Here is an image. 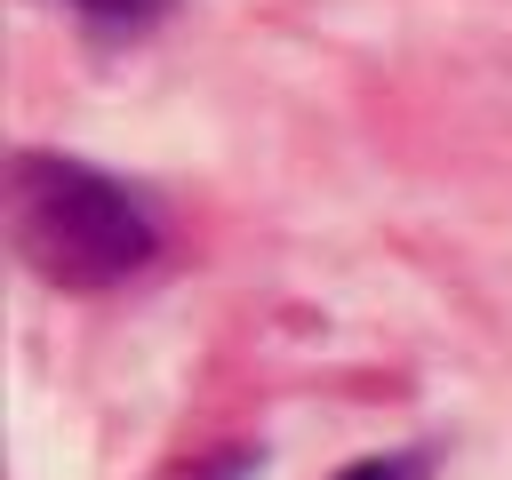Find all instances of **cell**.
<instances>
[{
  "label": "cell",
  "instance_id": "1",
  "mask_svg": "<svg viewBox=\"0 0 512 480\" xmlns=\"http://www.w3.org/2000/svg\"><path fill=\"white\" fill-rule=\"evenodd\" d=\"M8 240L48 288L104 296L160 256V208L96 160L16 152L8 160Z\"/></svg>",
  "mask_w": 512,
  "mask_h": 480
},
{
  "label": "cell",
  "instance_id": "2",
  "mask_svg": "<svg viewBox=\"0 0 512 480\" xmlns=\"http://www.w3.org/2000/svg\"><path fill=\"white\" fill-rule=\"evenodd\" d=\"M72 16H88L96 32H144V24H160L176 0H64Z\"/></svg>",
  "mask_w": 512,
  "mask_h": 480
},
{
  "label": "cell",
  "instance_id": "3",
  "mask_svg": "<svg viewBox=\"0 0 512 480\" xmlns=\"http://www.w3.org/2000/svg\"><path fill=\"white\" fill-rule=\"evenodd\" d=\"M264 464V448H216V456H192V464H168L152 480H248Z\"/></svg>",
  "mask_w": 512,
  "mask_h": 480
},
{
  "label": "cell",
  "instance_id": "4",
  "mask_svg": "<svg viewBox=\"0 0 512 480\" xmlns=\"http://www.w3.org/2000/svg\"><path fill=\"white\" fill-rule=\"evenodd\" d=\"M432 472V448H392V456H360V464H344L336 480H424Z\"/></svg>",
  "mask_w": 512,
  "mask_h": 480
}]
</instances>
